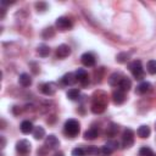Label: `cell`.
<instances>
[{
    "instance_id": "obj_22",
    "label": "cell",
    "mask_w": 156,
    "mask_h": 156,
    "mask_svg": "<svg viewBox=\"0 0 156 156\" xmlns=\"http://www.w3.org/2000/svg\"><path fill=\"white\" fill-rule=\"evenodd\" d=\"M118 124H116V123H110L108 124V127H107V129H106V135L107 136H115L116 134H117V132H118Z\"/></svg>"
},
{
    "instance_id": "obj_28",
    "label": "cell",
    "mask_w": 156,
    "mask_h": 156,
    "mask_svg": "<svg viewBox=\"0 0 156 156\" xmlns=\"http://www.w3.org/2000/svg\"><path fill=\"white\" fill-rule=\"evenodd\" d=\"M85 154L87 155H99L100 154V149L98 146H88L85 147Z\"/></svg>"
},
{
    "instance_id": "obj_37",
    "label": "cell",
    "mask_w": 156,
    "mask_h": 156,
    "mask_svg": "<svg viewBox=\"0 0 156 156\" xmlns=\"http://www.w3.org/2000/svg\"><path fill=\"white\" fill-rule=\"evenodd\" d=\"M154 156H156V155H154Z\"/></svg>"
},
{
    "instance_id": "obj_36",
    "label": "cell",
    "mask_w": 156,
    "mask_h": 156,
    "mask_svg": "<svg viewBox=\"0 0 156 156\" xmlns=\"http://www.w3.org/2000/svg\"><path fill=\"white\" fill-rule=\"evenodd\" d=\"M1 147H2V149L5 147V138H4V136H1Z\"/></svg>"
},
{
    "instance_id": "obj_7",
    "label": "cell",
    "mask_w": 156,
    "mask_h": 156,
    "mask_svg": "<svg viewBox=\"0 0 156 156\" xmlns=\"http://www.w3.org/2000/svg\"><path fill=\"white\" fill-rule=\"evenodd\" d=\"M74 74H76L77 80H78L82 85L89 84V76H88V73H87V71H85L84 68H78V69L74 72Z\"/></svg>"
},
{
    "instance_id": "obj_10",
    "label": "cell",
    "mask_w": 156,
    "mask_h": 156,
    "mask_svg": "<svg viewBox=\"0 0 156 156\" xmlns=\"http://www.w3.org/2000/svg\"><path fill=\"white\" fill-rule=\"evenodd\" d=\"M40 90H41L43 94H45V95H48V96H51V95H54L55 91H56V85H55L54 83H51V82L44 83V84L40 85Z\"/></svg>"
},
{
    "instance_id": "obj_16",
    "label": "cell",
    "mask_w": 156,
    "mask_h": 156,
    "mask_svg": "<svg viewBox=\"0 0 156 156\" xmlns=\"http://www.w3.org/2000/svg\"><path fill=\"white\" fill-rule=\"evenodd\" d=\"M76 82H77L76 74L72 73V72H68V73H66V74L62 77V83H63L65 85H72V84H74Z\"/></svg>"
},
{
    "instance_id": "obj_21",
    "label": "cell",
    "mask_w": 156,
    "mask_h": 156,
    "mask_svg": "<svg viewBox=\"0 0 156 156\" xmlns=\"http://www.w3.org/2000/svg\"><path fill=\"white\" fill-rule=\"evenodd\" d=\"M33 136H34V139H37V140L43 139V138L45 136V129H44L43 127H40V126L34 127V129H33Z\"/></svg>"
},
{
    "instance_id": "obj_14",
    "label": "cell",
    "mask_w": 156,
    "mask_h": 156,
    "mask_svg": "<svg viewBox=\"0 0 156 156\" xmlns=\"http://www.w3.org/2000/svg\"><path fill=\"white\" fill-rule=\"evenodd\" d=\"M33 123L30 121H23L21 124H20V130L23 133V134H29V133H33Z\"/></svg>"
},
{
    "instance_id": "obj_19",
    "label": "cell",
    "mask_w": 156,
    "mask_h": 156,
    "mask_svg": "<svg viewBox=\"0 0 156 156\" xmlns=\"http://www.w3.org/2000/svg\"><path fill=\"white\" fill-rule=\"evenodd\" d=\"M151 89V84L149 82H141L138 87H136V93L138 94H145Z\"/></svg>"
},
{
    "instance_id": "obj_30",
    "label": "cell",
    "mask_w": 156,
    "mask_h": 156,
    "mask_svg": "<svg viewBox=\"0 0 156 156\" xmlns=\"http://www.w3.org/2000/svg\"><path fill=\"white\" fill-rule=\"evenodd\" d=\"M128 57H129V55H128L127 52H121V54H118V55L116 56V60H117V62L123 63V62H127Z\"/></svg>"
},
{
    "instance_id": "obj_5",
    "label": "cell",
    "mask_w": 156,
    "mask_h": 156,
    "mask_svg": "<svg viewBox=\"0 0 156 156\" xmlns=\"http://www.w3.org/2000/svg\"><path fill=\"white\" fill-rule=\"evenodd\" d=\"M134 144V132L130 128H127L122 135V145L123 147H132Z\"/></svg>"
},
{
    "instance_id": "obj_3",
    "label": "cell",
    "mask_w": 156,
    "mask_h": 156,
    "mask_svg": "<svg viewBox=\"0 0 156 156\" xmlns=\"http://www.w3.org/2000/svg\"><path fill=\"white\" fill-rule=\"evenodd\" d=\"M30 147H32V145L27 139H22L16 143V151L22 156L28 155L30 152Z\"/></svg>"
},
{
    "instance_id": "obj_17",
    "label": "cell",
    "mask_w": 156,
    "mask_h": 156,
    "mask_svg": "<svg viewBox=\"0 0 156 156\" xmlns=\"http://www.w3.org/2000/svg\"><path fill=\"white\" fill-rule=\"evenodd\" d=\"M122 78H123V77H122L119 73H112V74L110 76V78H108V84H110L111 87H117V85H119Z\"/></svg>"
},
{
    "instance_id": "obj_34",
    "label": "cell",
    "mask_w": 156,
    "mask_h": 156,
    "mask_svg": "<svg viewBox=\"0 0 156 156\" xmlns=\"http://www.w3.org/2000/svg\"><path fill=\"white\" fill-rule=\"evenodd\" d=\"M48 150H49V149H48V147L44 145L41 149H39V150H38V155H39V156H46V152H48Z\"/></svg>"
},
{
    "instance_id": "obj_32",
    "label": "cell",
    "mask_w": 156,
    "mask_h": 156,
    "mask_svg": "<svg viewBox=\"0 0 156 156\" xmlns=\"http://www.w3.org/2000/svg\"><path fill=\"white\" fill-rule=\"evenodd\" d=\"M105 145H107L112 151H115V150L118 147V141H116V140H108Z\"/></svg>"
},
{
    "instance_id": "obj_8",
    "label": "cell",
    "mask_w": 156,
    "mask_h": 156,
    "mask_svg": "<svg viewBox=\"0 0 156 156\" xmlns=\"http://www.w3.org/2000/svg\"><path fill=\"white\" fill-rule=\"evenodd\" d=\"M71 55V48L67 44H61L56 49V57L57 58H66Z\"/></svg>"
},
{
    "instance_id": "obj_24",
    "label": "cell",
    "mask_w": 156,
    "mask_h": 156,
    "mask_svg": "<svg viewBox=\"0 0 156 156\" xmlns=\"http://www.w3.org/2000/svg\"><path fill=\"white\" fill-rule=\"evenodd\" d=\"M66 95H67V98H68L69 100L74 101V100H78V99H79V96H80V91H79L78 89L72 88V89H69V90L67 91Z\"/></svg>"
},
{
    "instance_id": "obj_20",
    "label": "cell",
    "mask_w": 156,
    "mask_h": 156,
    "mask_svg": "<svg viewBox=\"0 0 156 156\" xmlns=\"http://www.w3.org/2000/svg\"><path fill=\"white\" fill-rule=\"evenodd\" d=\"M118 87H119V89H121L122 91H124V93H126V91H128V90L132 88V82H130V79H128V78H126V77H123Z\"/></svg>"
},
{
    "instance_id": "obj_2",
    "label": "cell",
    "mask_w": 156,
    "mask_h": 156,
    "mask_svg": "<svg viewBox=\"0 0 156 156\" xmlns=\"http://www.w3.org/2000/svg\"><path fill=\"white\" fill-rule=\"evenodd\" d=\"M129 69H130V72H132V74L135 79L141 80L144 78V68H143V65H141L140 60H134L133 62H130L129 63Z\"/></svg>"
},
{
    "instance_id": "obj_29",
    "label": "cell",
    "mask_w": 156,
    "mask_h": 156,
    "mask_svg": "<svg viewBox=\"0 0 156 156\" xmlns=\"http://www.w3.org/2000/svg\"><path fill=\"white\" fill-rule=\"evenodd\" d=\"M112 152H113V151H112L107 145H104V146L100 147V154H99V155H100V156H110Z\"/></svg>"
},
{
    "instance_id": "obj_12",
    "label": "cell",
    "mask_w": 156,
    "mask_h": 156,
    "mask_svg": "<svg viewBox=\"0 0 156 156\" xmlns=\"http://www.w3.org/2000/svg\"><path fill=\"white\" fill-rule=\"evenodd\" d=\"M112 99H113V102L117 104V105H121L126 101V94L124 91H122L121 89L118 90H115L113 94H112Z\"/></svg>"
},
{
    "instance_id": "obj_35",
    "label": "cell",
    "mask_w": 156,
    "mask_h": 156,
    "mask_svg": "<svg viewBox=\"0 0 156 156\" xmlns=\"http://www.w3.org/2000/svg\"><path fill=\"white\" fill-rule=\"evenodd\" d=\"M54 156H65V155H63L62 151H56V152L54 154Z\"/></svg>"
},
{
    "instance_id": "obj_4",
    "label": "cell",
    "mask_w": 156,
    "mask_h": 156,
    "mask_svg": "<svg viewBox=\"0 0 156 156\" xmlns=\"http://www.w3.org/2000/svg\"><path fill=\"white\" fill-rule=\"evenodd\" d=\"M55 26H56V28L58 29V30H61V32H65V30H68V29H71L72 28V21L68 18V17H65V16H62V17H58L57 20H56V22H55Z\"/></svg>"
},
{
    "instance_id": "obj_9",
    "label": "cell",
    "mask_w": 156,
    "mask_h": 156,
    "mask_svg": "<svg viewBox=\"0 0 156 156\" xmlns=\"http://www.w3.org/2000/svg\"><path fill=\"white\" fill-rule=\"evenodd\" d=\"M80 61L85 66V67H93L95 65V56L91 54V52H84L82 56H80Z\"/></svg>"
},
{
    "instance_id": "obj_27",
    "label": "cell",
    "mask_w": 156,
    "mask_h": 156,
    "mask_svg": "<svg viewBox=\"0 0 156 156\" xmlns=\"http://www.w3.org/2000/svg\"><path fill=\"white\" fill-rule=\"evenodd\" d=\"M54 35H55V29L52 27H48L43 32V38H45V39H49V38H51Z\"/></svg>"
},
{
    "instance_id": "obj_15",
    "label": "cell",
    "mask_w": 156,
    "mask_h": 156,
    "mask_svg": "<svg viewBox=\"0 0 156 156\" xmlns=\"http://www.w3.org/2000/svg\"><path fill=\"white\" fill-rule=\"evenodd\" d=\"M98 135H99V130L95 127H91L84 132V139L87 140H94L95 138H98Z\"/></svg>"
},
{
    "instance_id": "obj_13",
    "label": "cell",
    "mask_w": 156,
    "mask_h": 156,
    "mask_svg": "<svg viewBox=\"0 0 156 156\" xmlns=\"http://www.w3.org/2000/svg\"><path fill=\"white\" fill-rule=\"evenodd\" d=\"M18 83L23 88H27V87H29L32 84V77L28 73H21L20 77H18Z\"/></svg>"
},
{
    "instance_id": "obj_6",
    "label": "cell",
    "mask_w": 156,
    "mask_h": 156,
    "mask_svg": "<svg viewBox=\"0 0 156 156\" xmlns=\"http://www.w3.org/2000/svg\"><path fill=\"white\" fill-rule=\"evenodd\" d=\"M105 108H106V100H105V99H98V100H95V101L93 102L91 107H90L91 112L95 113V115L102 113V112L105 111Z\"/></svg>"
},
{
    "instance_id": "obj_31",
    "label": "cell",
    "mask_w": 156,
    "mask_h": 156,
    "mask_svg": "<svg viewBox=\"0 0 156 156\" xmlns=\"http://www.w3.org/2000/svg\"><path fill=\"white\" fill-rule=\"evenodd\" d=\"M85 149L83 147H74L72 150V156H85Z\"/></svg>"
},
{
    "instance_id": "obj_25",
    "label": "cell",
    "mask_w": 156,
    "mask_h": 156,
    "mask_svg": "<svg viewBox=\"0 0 156 156\" xmlns=\"http://www.w3.org/2000/svg\"><path fill=\"white\" fill-rule=\"evenodd\" d=\"M154 151L149 146H143L139 150V156H154Z\"/></svg>"
},
{
    "instance_id": "obj_18",
    "label": "cell",
    "mask_w": 156,
    "mask_h": 156,
    "mask_svg": "<svg viewBox=\"0 0 156 156\" xmlns=\"http://www.w3.org/2000/svg\"><path fill=\"white\" fill-rule=\"evenodd\" d=\"M150 133H151V130H150V128L147 127V126H140L139 128H138V130H136V134H138V136H140V138H143V139H145V138H149L150 136Z\"/></svg>"
},
{
    "instance_id": "obj_26",
    "label": "cell",
    "mask_w": 156,
    "mask_h": 156,
    "mask_svg": "<svg viewBox=\"0 0 156 156\" xmlns=\"http://www.w3.org/2000/svg\"><path fill=\"white\" fill-rule=\"evenodd\" d=\"M146 69L150 74H156V60H150L146 65Z\"/></svg>"
},
{
    "instance_id": "obj_11",
    "label": "cell",
    "mask_w": 156,
    "mask_h": 156,
    "mask_svg": "<svg viewBox=\"0 0 156 156\" xmlns=\"http://www.w3.org/2000/svg\"><path fill=\"white\" fill-rule=\"evenodd\" d=\"M60 145V141L55 136V135H48L46 139H45V146L49 149V150H52V149H56L57 146Z\"/></svg>"
},
{
    "instance_id": "obj_33",
    "label": "cell",
    "mask_w": 156,
    "mask_h": 156,
    "mask_svg": "<svg viewBox=\"0 0 156 156\" xmlns=\"http://www.w3.org/2000/svg\"><path fill=\"white\" fill-rule=\"evenodd\" d=\"M35 7L38 9V11H45L48 9V5H46V2H37Z\"/></svg>"
},
{
    "instance_id": "obj_23",
    "label": "cell",
    "mask_w": 156,
    "mask_h": 156,
    "mask_svg": "<svg viewBox=\"0 0 156 156\" xmlns=\"http://www.w3.org/2000/svg\"><path fill=\"white\" fill-rule=\"evenodd\" d=\"M37 51H38L39 56H41V57H46V56H49V55H50V48H49L48 45H45V44L39 45Z\"/></svg>"
},
{
    "instance_id": "obj_1",
    "label": "cell",
    "mask_w": 156,
    "mask_h": 156,
    "mask_svg": "<svg viewBox=\"0 0 156 156\" xmlns=\"http://www.w3.org/2000/svg\"><path fill=\"white\" fill-rule=\"evenodd\" d=\"M79 122L77 119H73V118H69L65 122V126H63V132L65 134L68 136V138H74L79 134Z\"/></svg>"
}]
</instances>
